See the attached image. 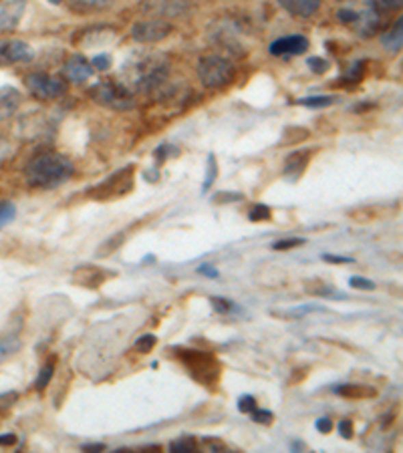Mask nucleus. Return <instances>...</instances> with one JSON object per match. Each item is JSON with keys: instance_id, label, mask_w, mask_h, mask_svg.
<instances>
[{"instance_id": "29", "label": "nucleus", "mask_w": 403, "mask_h": 453, "mask_svg": "<svg viewBox=\"0 0 403 453\" xmlns=\"http://www.w3.org/2000/svg\"><path fill=\"white\" fill-rule=\"evenodd\" d=\"M53 375H55V361H49V363L40 369V373H38L37 381H35V389H37V391H44V389L49 387V383H51Z\"/></svg>"}, {"instance_id": "9", "label": "nucleus", "mask_w": 403, "mask_h": 453, "mask_svg": "<svg viewBox=\"0 0 403 453\" xmlns=\"http://www.w3.org/2000/svg\"><path fill=\"white\" fill-rule=\"evenodd\" d=\"M138 8L142 14H146L149 18L174 21V18L187 16L192 10V4L190 0H140Z\"/></svg>"}, {"instance_id": "49", "label": "nucleus", "mask_w": 403, "mask_h": 453, "mask_svg": "<svg viewBox=\"0 0 403 453\" xmlns=\"http://www.w3.org/2000/svg\"><path fill=\"white\" fill-rule=\"evenodd\" d=\"M83 452H105V445L103 443H89V445H83Z\"/></svg>"}, {"instance_id": "48", "label": "nucleus", "mask_w": 403, "mask_h": 453, "mask_svg": "<svg viewBox=\"0 0 403 453\" xmlns=\"http://www.w3.org/2000/svg\"><path fill=\"white\" fill-rule=\"evenodd\" d=\"M16 443V435L14 433H2L0 435V445L6 448V445H14Z\"/></svg>"}, {"instance_id": "39", "label": "nucleus", "mask_w": 403, "mask_h": 453, "mask_svg": "<svg viewBox=\"0 0 403 453\" xmlns=\"http://www.w3.org/2000/svg\"><path fill=\"white\" fill-rule=\"evenodd\" d=\"M255 407H257V399L252 395H242L238 399V411L240 413H250Z\"/></svg>"}, {"instance_id": "35", "label": "nucleus", "mask_w": 403, "mask_h": 453, "mask_svg": "<svg viewBox=\"0 0 403 453\" xmlns=\"http://www.w3.org/2000/svg\"><path fill=\"white\" fill-rule=\"evenodd\" d=\"M248 218H250V222H266V220H270V208L264 204H257L255 208H250Z\"/></svg>"}, {"instance_id": "28", "label": "nucleus", "mask_w": 403, "mask_h": 453, "mask_svg": "<svg viewBox=\"0 0 403 453\" xmlns=\"http://www.w3.org/2000/svg\"><path fill=\"white\" fill-rule=\"evenodd\" d=\"M304 288L309 294H317V296H333V292H335V288L325 284L323 280H307Z\"/></svg>"}, {"instance_id": "38", "label": "nucleus", "mask_w": 403, "mask_h": 453, "mask_svg": "<svg viewBox=\"0 0 403 453\" xmlns=\"http://www.w3.org/2000/svg\"><path fill=\"white\" fill-rule=\"evenodd\" d=\"M349 286H351V288H359V290H367V292L375 290V282L369 279H363V276H353V279L349 280Z\"/></svg>"}, {"instance_id": "16", "label": "nucleus", "mask_w": 403, "mask_h": 453, "mask_svg": "<svg viewBox=\"0 0 403 453\" xmlns=\"http://www.w3.org/2000/svg\"><path fill=\"white\" fill-rule=\"evenodd\" d=\"M23 103V95L12 85H0V119L10 117Z\"/></svg>"}, {"instance_id": "21", "label": "nucleus", "mask_w": 403, "mask_h": 453, "mask_svg": "<svg viewBox=\"0 0 403 453\" xmlns=\"http://www.w3.org/2000/svg\"><path fill=\"white\" fill-rule=\"evenodd\" d=\"M115 0H69L71 10L79 14H91V12H103L109 10Z\"/></svg>"}, {"instance_id": "40", "label": "nucleus", "mask_w": 403, "mask_h": 453, "mask_svg": "<svg viewBox=\"0 0 403 453\" xmlns=\"http://www.w3.org/2000/svg\"><path fill=\"white\" fill-rule=\"evenodd\" d=\"M304 240L302 238H287V240H278L272 244V250H291V248H296V246H302Z\"/></svg>"}, {"instance_id": "36", "label": "nucleus", "mask_w": 403, "mask_h": 453, "mask_svg": "<svg viewBox=\"0 0 403 453\" xmlns=\"http://www.w3.org/2000/svg\"><path fill=\"white\" fill-rule=\"evenodd\" d=\"M210 302H212V307H214V311L220 314H228L234 311V302L232 300H228V298H222V296H212L210 298Z\"/></svg>"}, {"instance_id": "12", "label": "nucleus", "mask_w": 403, "mask_h": 453, "mask_svg": "<svg viewBox=\"0 0 403 453\" xmlns=\"http://www.w3.org/2000/svg\"><path fill=\"white\" fill-rule=\"evenodd\" d=\"M35 59V51L25 40H0V65L12 63H31Z\"/></svg>"}, {"instance_id": "43", "label": "nucleus", "mask_w": 403, "mask_h": 453, "mask_svg": "<svg viewBox=\"0 0 403 453\" xmlns=\"http://www.w3.org/2000/svg\"><path fill=\"white\" fill-rule=\"evenodd\" d=\"M16 401H18V393H14V391H10V393H2V395H0V407H2V409L12 407Z\"/></svg>"}, {"instance_id": "1", "label": "nucleus", "mask_w": 403, "mask_h": 453, "mask_svg": "<svg viewBox=\"0 0 403 453\" xmlns=\"http://www.w3.org/2000/svg\"><path fill=\"white\" fill-rule=\"evenodd\" d=\"M75 174L73 161L61 153L44 151L37 157H33L27 164L25 177L31 187L38 190H55L63 183H67Z\"/></svg>"}, {"instance_id": "5", "label": "nucleus", "mask_w": 403, "mask_h": 453, "mask_svg": "<svg viewBox=\"0 0 403 453\" xmlns=\"http://www.w3.org/2000/svg\"><path fill=\"white\" fill-rule=\"evenodd\" d=\"M236 77L234 63L222 55H206L198 63V79L210 91L226 89Z\"/></svg>"}, {"instance_id": "10", "label": "nucleus", "mask_w": 403, "mask_h": 453, "mask_svg": "<svg viewBox=\"0 0 403 453\" xmlns=\"http://www.w3.org/2000/svg\"><path fill=\"white\" fill-rule=\"evenodd\" d=\"M172 33H174V27L168 21H159V18L140 21L131 27V38L140 44L159 42V40L168 38Z\"/></svg>"}, {"instance_id": "46", "label": "nucleus", "mask_w": 403, "mask_h": 453, "mask_svg": "<svg viewBox=\"0 0 403 453\" xmlns=\"http://www.w3.org/2000/svg\"><path fill=\"white\" fill-rule=\"evenodd\" d=\"M315 427H317L319 433H330V431H333V421H330V417L317 419Z\"/></svg>"}, {"instance_id": "50", "label": "nucleus", "mask_w": 403, "mask_h": 453, "mask_svg": "<svg viewBox=\"0 0 403 453\" xmlns=\"http://www.w3.org/2000/svg\"><path fill=\"white\" fill-rule=\"evenodd\" d=\"M6 151H8V147H6V141L0 138V157H4V155H6Z\"/></svg>"}, {"instance_id": "45", "label": "nucleus", "mask_w": 403, "mask_h": 453, "mask_svg": "<svg viewBox=\"0 0 403 453\" xmlns=\"http://www.w3.org/2000/svg\"><path fill=\"white\" fill-rule=\"evenodd\" d=\"M339 433H341V437L351 439V437H353V421H351V419H343V421L339 423Z\"/></svg>"}, {"instance_id": "17", "label": "nucleus", "mask_w": 403, "mask_h": 453, "mask_svg": "<svg viewBox=\"0 0 403 453\" xmlns=\"http://www.w3.org/2000/svg\"><path fill=\"white\" fill-rule=\"evenodd\" d=\"M278 4L293 16L309 18L321 8L323 0H278Z\"/></svg>"}, {"instance_id": "8", "label": "nucleus", "mask_w": 403, "mask_h": 453, "mask_svg": "<svg viewBox=\"0 0 403 453\" xmlns=\"http://www.w3.org/2000/svg\"><path fill=\"white\" fill-rule=\"evenodd\" d=\"M133 166H127L119 172H115L109 175L105 181H101L99 185H95L91 192H89V198L93 200H115V198H121V196H127L131 190H133Z\"/></svg>"}, {"instance_id": "11", "label": "nucleus", "mask_w": 403, "mask_h": 453, "mask_svg": "<svg viewBox=\"0 0 403 453\" xmlns=\"http://www.w3.org/2000/svg\"><path fill=\"white\" fill-rule=\"evenodd\" d=\"M115 276V272L105 270L101 266H95V264H81L77 266L71 274V282L75 286H81L85 290H97L101 288L105 282Z\"/></svg>"}, {"instance_id": "32", "label": "nucleus", "mask_w": 403, "mask_h": 453, "mask_svg": "<svg viewBox=\"0 0 403 453\" xmlns=\"http://www.w3.org/2000/svg\"><path fill=\"white\" fill-rule=\"evenodd\" d=\"M16 218V208L10 202H0V230Z\"/></svg>"}, {"instance_id": "2", "label": "nucleus", "mask_w": 403, "mask_h": 453, "mask_svg": "<svg viewBox=\"0 0 403 453\" xmlns=\"http://www.w3.org/2000/svg\"><path fill=\"white\" fill-rule=\"evenodd\" d=\"M125 87L140 93H155L170 79V63L161 55H142L123 69Z\"/></svg>"}, {"instance_id": "31", "label": "nucleus", "mask_w": 403, "mask_h": 453, "mask_svg": "<svg viewBox=\"0 0 403 453\" xmlns=\"http://www.w3.org/2000/svg\"><path fill=\"white\" fill-rule=\"evenodd\" d=\"M216 177H218V166H216L214 153H210V155H208V170H206V181H204L202 190H204V192H208V190L212 187V183H214V179H216Z\"/></svg>"}, {"instance_id": "23", "label": "nucleus", "mask_w": 403, "mask_h": 453, "mask_svg": "<svg viewBox=\"0 0 403 453\" xmlns=\"http://www.w3.org/2000/svg\"><path fill=\"white\" fill-rule=\"evenodd\" d=\"M23 349V341L16 335H8L0 339V365L4 361H8L12 354H16L18 350Z\"/></svg>"}, {"instance_id": "44", "label": "nucleus", "mask_w": 403, "mask_h": 453, "mask_svg": "<svg viewBox=\"0 0 403 453\" xmlns=\"http://www.w3.org/2000/svg\"><path fill=\"white\" fill-rule=\"evenodd\" d=\"M325 262H329V264H353L355 260L353 258H347V256H337V254H323L321 256Z\"/></svg>"}, {"instance_id": "34", "label": "nucleus", "mask_w": 403, "mask_h": 453, "mask_svg": "<svg viewBox=\"0 0 403 453\" xmlns=\"http://www.w3.org/2000/svg\"><path fill=\"white\" fill-rule=\"evenodd\" d=\"M307 65H309V69L313 70L315 75H325V73L330 69L329 61H327V59H321V57H311V59L307 61Z\"/></svg>"}, {"instance_id": "33", "label": "nucleus", "mask_w": 403, "mask_h": 453, "mask_svg": "<svg viewBox=\"0 0 403 453\" xmlns=\"http://www.w3.org/2000/svg\"><path fill=\"white\" fill-rule=\"evenodd\" d=\"M155 345H157L155 335H144V337H140V339L135 341V350H138V352H142V354H147V352H151V350H153Z\"/></svg>"}, {"instance_id": "26", "label": "nucleus", "mask_w": 403, "mask_h": 453, "mask_svg": "<svg viewBox=\"0 0 403 453\" xmlns=\"http://www.w3.org/2000/svg\"><path fill=\"white\" fill-rule=\"evenodd\" d=\"M170 452L174 453H192L198 452V439L187 435V437H182V439H176L174 443H170Z\"/></svg>"}, {"instance_id": "20", "label": "nucleus", "mask_w": 403, "mask_h": 453, "mask_svg": "<svg viewBox=\"0 0 403 453\" xmlns=\"http://www.w3.org/2000/svg\"><path fill=\"white\" fill-rule=\"evenodd\" d=\"M335 393L339 397H345V399H373L377 397V389L375 387H369V385H337L335 387Z\"/></svg>"}, {"instance_id": "19", "label": "nucleus", "mask_w": 403, "mask_h": 453, "mask_svg": "<svg viewBox=\"0 0 403 453\" xmlns=\"http://www.w3.org/2000/svg\"><path fill=\"white\" fill-rule=\"evenodd\" d=\"M309 157H311L309 151H294V153H291L287 157V161H285L283 174L287 175L289 179H298L300 175L304 174V170L309 166Z\"/></svg>"}, {"instance_id": "7", "label": "nucleus", "mask_w": 403, "mask_h": 453, "mask_svg": "<svg viewBox=\"0 0 403 453\" xmlns=\"http://www.w3.org/2000/svg\"><path fill=\"white\" fill-rule=\"evenodd\" d=\"M25 85L29 89V93L33 97H37L40 101H51V99H59L67 93V81H63L61 77L49 75V73H29L25 77Z\"/></svg>"}, {"instance_id": "51", "label": "nucleus", "mask_w": 403, "mask_h": 453, "mask_svg": "<svg viewBox=\"0 0 403 453\" xmlns=\"http://www.w3.org/2000/svg\"><path fill=\"white\" fill-rule=\"evenodd\" d=\"M49 2H53V4H61L63 0H49Z\"/></svg>"}, {"instance_id": "27", "label": "nucleus", "mask_w": 403, "mask_h": 453, "mask_svg": "<svg viewBox=\"0 0 403 453\" xmlns=\"http://www.w3.org/2000/svg\"><path fill=\"white\" fill-rule=\"evenodd\" d=\"M304 140H309V131L304 127H287L283 133V143H287V145H296Z\"/></svg>"}, {"instance_id": "15", "label": "nucleus", "mask_w": 403, "mask_h": 453, "mask_svg": "<svg viewBox=\"0 0 403 453\" xmlns=\"http://www.w3.org/2000/svg\"><path fill=\"white\" fill-rule=\"evenodd\" d=\"M91 75H93V67H91V63H89L85 57L73 55V57L67 59V63H65V77H67L69 81L83 83V81L91 79Z\"/></svg>"}, {"instance_id": "42", "label": "nucleus", "mask_w": 403, "mask_h": 453, "mask_svg": "<svg viewBox=\"0 0 403 453\" xmlns=\"http://www.w3.org/2000/svg\"><path fill=\"white\" fill-rule=\"evenodd\" d=\"M91 67H95L97 70H107L111 67V57L109 55H97V57H93Z\"/></svg>"}, {"instance_id": "22", "label": "nucleus", "mask_w": 403, "mask_h": 453, "mask_svg": "<svg viewBox=\"0 0 403 453\" xmlns=\"http://www.w3.org/2000/svg\"><path fill=\"white\" fill-rule=\"evenodd\" d=\"M381 42L383 47L389 51V53H400L402 51V42H403V18H398V23L381 36Z\"/></svg>"}, {"instance_id": "37", "label": "nucleus", "mask_w": 403, "mask_h": 453, "mask_svg": "<svg viewBox=\"0 0 403 453\" xmlns=\"http://www.w3.org/2000/svg\"><path fill=\"white\" fill-rule=\"evenodd\" d=\"M248 415L252 417V421H257V423H260V425H270V423L274 421V413H272V411L258 409V407H255V409H252Z\"/></svg>"}, {"instance_id": "47", "label": "nucleus", "mask_w": 403, "mask_h": 453, "mask_svg": "<svg viewBox=\"0 0 403 453\" xmlns=\"http://www.w3.org/2000/svg\"><path fill=\"white\" fill-rule=\"evenodd\" d=\"M198 272L204 274V276H208V279H218V276H220L218 268H214L212 264H202V266L198 268Z\"/></svg>"}, {"instance_id": "3", "label": "nucleus", "mask_w": 403, "mask_h": 453, "mask_svg": "<svg viewBox=\"0 0 403 453\" xmlns=\"http://www.w3.org/2000/svg\"><path fill=\"white\" fill-rule=\"evenodd\" d=\"M176 352H178V359L185 365V369L190 371V375L198 383L206 385L210 389H214L218 385L220 363L214 354L196 349H176Z\"/></svg>"}, {"instance_id": "6", "label": "nucleus", "mask_w": 403, "mask_h": 453, "mask_svg": "<svg viewBox=\"0 0 403 453\" xmlns=\"http://www.w3.org/2000/svg\"><path fill=\"white\" fill-rule=\"evenodd\" d=\"M89 97L91 101L105 107V109H113V111H127L135 107V99L133 93L125 87L119 85L115 81H99L89 89Z\"/></svg>"}, {"instance_id": "30", "label": "nucleus", "mask_w": 403, "mask_h": 453, "mask_svg": "<svg viewBox=\"0 0 403 453\" xmlns=\"http://www.w3.org/2000/svg\"><path fill=\"white\" fill-rule=\"evenodd\" d=\"M335 103V99L329 95H313V97H304L300 99L298 105H304V107H311V109H321V107H329Z\"/></svg>"}, {"instance_id": "14", "label": "nucleus", "mask_w": 403, "mask_h": 453, "mask_svg": "<svg viewBox=\"0 0 403 453\" xmlns=\"http://www.w3.org/2000/svg\"><path fill=\"white\" fill-rule=\"evenodd\" d=\"M27 0H6L0 6V31H14L25 14Z\"/></svg>"}, {"instance_id": "4", "label": "nucleus", "mask_w": 403, "mask_h": 453, "mask_svg": "<svg viewBox=\"0 0 403 453\" xmlns=\"http://www.w3.org/2000/svg\"><path fill=\"white\" fill-rule=\"evenodd\" d=\"M208 38L216 49H220L228 57H234V59L246 57V47L242 42V31L232 18H216L208 27Z\"/></svg>"}, {"instance_id": "24", "label": "nucleus", "mask_w": 403, "mask_h": 453, "mask_svg": "<svg viewBox=\"0 0 403 453\" xmlns=\"http://www.w3.org/2000/svg\"><path fill=\"white\" fill-rule=\"evenodd\" d=\"M123 240H125V234H121V232H119V234H113L111 238H107L103 244L97 248L95 256H97V258H107V256H111L119 246L123 244Z\"/></svg>"}, {"instance_id": "18", "label": "nucleus", "mask_w": 403, "mask_h": 453, "mask_svg": "<svg viewBox=\"0 0 403 453\" xmlns=\"http://www.w3.org/2000/svg\"><path fill=\"white\" fill-rule=\"evenodd\" d=\"M379 16H381V14L373 12L371 8L365 10V12H359V14H357V21L353 23V25H355L357 35L365 36V38L377 35V33H379V29H381V18H379Z\"/></svg>"}, {"instance_id": "25", "label": "nucleus", "mask_w": 403, "mask_h": 453, "mask_svg": "<svg viewBox=\"0 0 403 453\" xmlns=\"http://www.w3.org/2000/svg\"><path fill=\"white\" fill-rule=\"evenodd\" d=\"M403 0H369V8L377 14H383V12H393V10H400L402 8Z\"/></svg>"}, {"instance_id": "41", "label": "nucleus", "mask_w": 403, "mask_h": 453, "mask_svg": "<svg viewBox=\"0 0 403 453\" xmlns=\"http://www.w3.org/2000/svg\"><path fill=\"white\" fill-rule=\"evenodd\" d=\"M357 14H359V12H355V10H351V8H343V10L337 12L339 23H343V25H353V23L357 21Z\"/></svg>"}, {"instance_id": "13", "label": "nucleus", "mask_w": 403, "mask_h": 453, "mask_svg": "<svg viewBox=\"0 0 403 453\" xmlns=\"http://www.w3.org/2000/svg\"><path fill=\"white\" fill-rule=\"evenodd\" d=\"M311 47L309 38L304 35H291V36H283V38H276L268 51L270 55L274 57H294V55H302L307 53Z\"/></svg>"}]
</instances>
